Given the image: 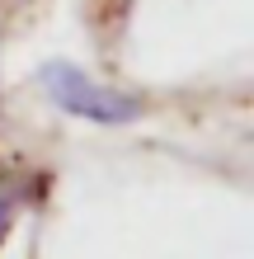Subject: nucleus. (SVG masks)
Returning <instances> with one entry per match:
<instances>
[{
  "label": "nucleus",
  "instance_id": "obj_1",
  "mask_svg": "<svg viewBox=\"0 0 254 259\" xmlns=\"http://www.w3.org/2000/svg\"><path fill=\"white\" fill-rule=\"evenodd\" d=\"M38 85H42V95H47L62 113L85 118V123H99V127H123V123H137V118L146 113L141 95L99 85L94 75H85L71 62H47L38 71Z\"/></svg>",
  "mask_w": 254,
  "mask_h": 259
},
{
  "label": "nucleus",
  "instance_id": "obj_2",
  "mask_svg": "<svg viewBox=\"0 0 254 259\" xmlns=\"http://www.w3.org/2000/svg\"><path fill=\"white\" fill-rule=\"evenodd\" d=\"M10 226H14V203H10V193H0V245H5Z\"/></svg>",
  "mask_w": 254,
  "mask_h": 259
}]
</instances>
